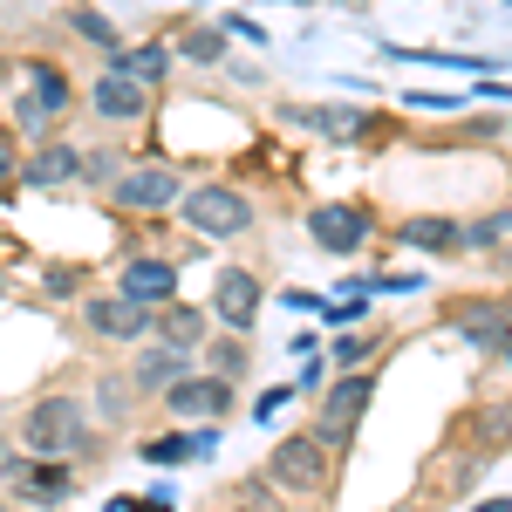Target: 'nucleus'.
Masks as SVG:
<instances>
[{
    "instance_id": "nucleus-35",
    "label": "nucleus",
    "mask_w": 512,
    "mask_h": 512,
    "mask_svg": "<svg viewBox=\"0 0 512 512\" xmlns=\"http://www.w3.org/2000/svg\"><path fill=\"white\" fill-rule=\"evenodd\" d=\"M219 28L239 41H274V35H260V21H246V14H219Z\"/></svg>"
},
{
    "instance_id": "nucleus-31",
    "label": "nucleus",
    "mask_w": 512,
    "mask_h": 512,
    "mask_svg": "<svg viewBox=\"0 0 512 512\" xmlns=\"http://www.w3.org/2000/svg\"><path fill=\"white\" fill-rule=\"evenodd\" d=\"M117 178H123L117 151H89V158H82V185H117Z\"/></svg>"
},
{
    "instance_id": "nucleus-13",
    "label": "nucleus",
    "mask_w": 512,
    "mask_h": 512,
    "mask_svg": "<svg viewBox=\"0 0 512 512\" xmlns=\"http://www.w3.org/2000/svg\"><path fill=\"white\" fill-rule=\"evenodd\" d=\"M89 110H96L103 123H137V117H151V89L130 76V69H117V62H110L103 76L89 82Z\"/></svg>"
},
{
    "instance_id": "nucleus-1",
    "label": "nucleus",
    "mask_w": 512,
    "mask_h": 512,
    "mask_svg": "<svg viewBox=\"0 0 512 512\" xmlns=\"http://www.w3.org/2000/svg\"><path fill=\"white\" fill-rule=\"evenodd\" d=\"M14 437H21L28 458H76V451H89V410L76 396H35L21 410Z\"/></svg>"
},
{
    "instance_id": "nucleus-29",
    "label": "nucleus",
    "mask_w": 512,
    "mask_h": 512,
    "mask_svg": "<svg viewBox=\"0 0 512 512\" xmlns=\"http://www.w3.org/2000/svg\"><path fill=\"white\" fill-rule=\"evenodd\" d=\"M369 301H376V294H342V301H321V321H328V328H355V321L369 315Z\"/></svg>"
},
{
    "instance_id": "nucleus-12",
    "label": "nucleus",
    "mask_w": 512,
    "mask_h": 512,
    "mask_svg": "<svg viewBox=\"0 0 512 512\" xmlns=\"http://www.w3.org/2000/svg\"><path fill=\"white\" fill-rule=\"evenodd\" d=\"M123 376H130L137 396H164L178 376H192V349H178V342H164V335H144V349H137V362H130Z\"/></svg>"
},
{
    "instance_id": "nucleus-24",
    "label": "nucleus",
    "mask_w": 512,
    "mask_h": 512,
    "mask_svg": "<svg viewBox=\"0 0 512 512\" xmlns=\"http://www.w3.org/2000/svg\"><path fill=\"white\" fill-rule=\"evenodd\" d=\"M506 239H512V212H478L465 226V253H499Z\"/></svg>"
},
{
    "instance_id": "nucleus-21",
    "label": "nucleus",
    "mask_w": 512,
    "mask_h": 512,
    "mask_svg": "<svg viewBox=\"0 0 512 512\" xmlns=\"http://www.w3.org/2000/svg\"><path fill=\"white\" fill-rule=\"evenodd\" d=\"M205 362H212V376H226L233 390L246 383V376H253V349H246V335H233V328L205 342Z\"/></svg>"
},
{
    "instance_id": "nucleus-9",
    "label": "nucleus",
    "mask_w": 512,
    "mask_h": 512,
    "mask_svg": "<svg viewBox=\"0 0 512 512\" xmlns=\"http://www.w3.org/2000/svg\"><path fill=\"white\" fill-rule=\"evenodd\" d=\"M226 410H233V383L212 376V369H205V376H178V383L164 390V417H171V424H219Z\"/></svg>"
},
{
    "instance_id": "nucleus-33",
    "label": "nucleus",
    "mask_w": 512,
    "mask_h": 512,
    "mask_svg": "<svg viewBox=\"0 0 512 512\" xmlns=\"http://www.w3.org/2000/svg\"><path fill=\"white\" fill-rule=\"evenodd\" d=\"M41 287H48V301H76L82 274H76V267H48V274H41Z\"/></svg>"
},
{
    "instance_id": "nucleus-43",
    "label": "nucleus",
    "mask_w": 512,
    "mask_h": 512,
    "mask_svg": "<svg viewBox=\"0 0 512 512\" xmlns=\"http://www.w3.org/2000/svg\"><path fill=\"white\" fill-rule=\"evenodd\" d=\"M0 512H7V499H0Z\"/></svg>"
},
{
    "instance_id": "nucleus-27",
    "label": "nucleus",
    "mask_w": 512,
    "mask_h": 512,
    "mask_svg": "<svg viewBox=\"0 0 512 512\" xmlns=\"http://www.w3.org/2000/svg\"><path fill=\"white\" fill-rule=\"evenodd\" d=\"M376 349H383V335H376V328H362V335H342V342L328 349V362H335V369H355V362H369Z\"/></svg>"
},
{
    "instance_id": "nucleus-41",
    "label": "nucleus",
    "mask_w": 512,
    "mask_h": 512,
    "mask_svg": "<svg viewBox=\"0 0 512 512\" xmlns=\"http://www.w3.org/2000/svg\"><path fill=\"white\" fill-rule=\"evenodd\" d=\"M342 7H362V0H342Z\"/></svg>"
},
{
    "instance_id": "nucleus-30",
    "label": "nucleus",
    "mask_w": 512,
    "mask_h": 512,
    "mask_svg": "<svg viewBox=\"0 0 512 512\" xmlns=\"http://www.w3.org/2000/svg\"><path fill=\"white\" fill-rule=\"evenodd\" d=\"M130 376H123V383H110V376H103V383H96V410H103V424H123V403H130Z\"/></svg>"
},
{
    "instance_id": "nucleus-2",
    "label": "nucleus",
    "mask_w": 512,
    "mask_h": 512,
    "mask_svg": "<svg viewBox=\"0 0 512 512\" xmlns=\"http://www.w3.org/2000/svg\"><path fill=\"white\" fill-rule=\"evenodd\" d=\"M369 403H376V376H369V369H342V376L321 390L315 437L328 451H349V437H355V424L369 417Z\"/></svg>"
},
{
    "instance_id": "nucleus-28",
    "label": "nucleus",
    "mask_w": 512,
    "mask_h": 512,
    "mask_svg": "<svg viewBox=\"0 0 512 512\" xmlns=\"http://www.w3.org/2000/svg\"><path fill=\"white\" fill-rule=\"evenodd\" d=\"M478 444H512V403H485L478 410V424H472Z\"/></svg>"
},
{
    "instance_id": "nucleus-37",
    "label": "nucleus",
    "mask_w": 512,
    "mask_h": 512,
    "mask_svg": "<svg viewBox=\"0 0 512 512\" xmlns=\"http://www.w3.org/2000/svg\"><path fill=\"white\" fill-rule=\"evenodd\" d=\"M280 301H287V308H301V315H321V301H328V294H301V287H294V294H280Z\"/></svg>"
},
{
    "instance_id": "nucleus-19",
    "label": "nucleus",
    "mask_w": 512,
    "mask_h": 512,
    "mask_svg": "<svg viewBox=\"0 0 512 512\" xmlns=\"http://www.w3.org/2000/svg\"><path fill=\"white\" fill-rule=\"evenodd\" d=\"M62 28H69V35L76 41H89V48H103V55H123V28L117 21H110V14H96V7H69V14H62Z\"/></svg>"
},
{
    "instance_id": "nucleus-18",
    "label": "nucleus",
    "mask_w": 512,
    "mask_h": 512,
    "mask_svg": "<svg viewBox=\"0 0 512 512\" xmlns=\"http://www.w3.org/2000/svg\"><path fill=\"white\" fill-rule=\"evenodd\" d=\"M151 335H164V342H178V349H205V335H212V315L171 294V301L158 308V321H151Z\"/></svg>"
},
{
    "instance_id": "nucleus-38",
    "label": "nucleus",
    "mask_w": 512,
    "mask_h": 512,
    "mask_svg": "<svg viewBox=\"0 0 512 512\" xmlns=\"http://www.w3.org/2000/svg\"><path fill=\"white\" fill-rule=\"evenodd\" d=\"M14 171H21V151H14V137H0V185H7Z\"/></svg>"
},
{
    "instance_id": "nucleus-36",
    "label": "nucleus",
    "mask_w": 512,
    "mask_h": 512,
    "mask_svg": "<svg viewBox=\"0 0 512 512\" xmlns=\"http://www.w3.org/2000/svg\"><path fill=\"white\" fill-rule=\"evenodd\" d=\"M212 451H219V431H212V424H198V431H192V458H212Z\"/></svg>"
},
{
    "instance_id": "nucleus-3",
    "label": "nucleus",
    "mask_w": 512,
    "mask_h": 512,
    "mask_svg": "<svg viewBox=\"0 0 512 512\" xmlns=\"http://www.w3.org/2000/svg\"><path fill=\"white\" fill-rule=\"evenodd\" d=\"M178 212H185V226H192L198 239H239L246 226H253V198L239 192V185H192V192L178 198Z\"/></svg>"
},
{
    "instance_id": "nucleus-42",
    "label": "nucleus",
    "mask_w": 512,
    "mask_h": 512,
    "mask_svg": "<svg viewBox=\"0 0 512 512\" xmlns=\"http://www.w3.org/2000/svg\"><path fill=\"white\" fill-rule=\"evenodd\" d=\"M294 7H308V0H294Z\"/></svg>"
},
{
    "instance_id": "nucleus-17",
    "label": "nucleus",
    "mask_w": 512,
    "mask_h": 512,
    "mask_svg": "<svg viewBox=\"0 0 512 512\" xmlns=\"http://www.w3.org/2000/svg\"><path fill=\"white\" fill-rule=\"evenodd\" d=\"M396 239H403L410 253H437V260L465 253V226H458V219H444V212H417V219H403Z\"/></svg>"
},
{
    "instance_id": "nucleus-4",
    "label": "nucleus",
    "mask_w": 512,
    "mask_h": 512,
    "mask_svg": "<svg viewBox=\"0 0 512 512\" xmlns=\"http://www.w3.org/2000/svg\"><path fill=\"white\" fill-rule=\"evenodd\" d=\"M260 472L274 478L280 492H321V485H328V444H321L315 431H294V437L274 444V458H267Z\"/></svg>"
},
{
    "instance_id": "nucleus-25",
    "label": "nucleus",
    "mask_w": 512,
    "mask_h": 512,
    "mask_svg": "<svg viewBox=\"0 0 512 512\" xmlns=\"http://www.w3.org/2000/svg\"><path fill=\"white\" fill-rule=\"evenodd\" d=\"M233 512H280V485L267 472L246 478V485H233Z\"/></svg>"
},
{
    "instance_id": "nucleus-14",
    "label": "nucleus",
    "mask_w": 512,
    "mask_h": 512,
    "mask_svg": "<svg viewBox=\"0 0 512 512\" xmlns=\"http://www.w3.org/2000/svg\"><path fill=\"white\" fill-rule=\"evenodd\" d=\"M117 294H130V301H144V308H164L171 294H178V260H123L117 274Z\"/></svg>"
},
{
    "instance_id": "nucleus-10",
    "label": "nucleus",
    "mask_w": 512,
    "mask_h": 512,
    "mask_svg": "<svg viewBox=\"0 0 512 512\" xmlns=\"http://www.w3.org/2000/svg\"><path fill=\"white\" fill-rule=\"evenodd\" d=\"M444 321H451L478 355H499V362H506V349H512V308L506 301H451Z\"/></svg>"
},
{
    "instance_id": "nucleus-26",
    "label": "nucleus",
    "mask_w": 512,
    "mask_h": 512,
    "mask_svg": "<svg viewBox=\"0 0 512 512\" xmlns=\"http://www.w3.org/2000/svg\"><path fill=\"white\" fill-rule=\"evenodd\" d=\"M396 62H437V69H465V76H485L492 62H478V55H444V48H390Z\"/></svg>"
},
{
    "instance_id": "nucleus-34",
    "label": "nucleus",
    "mask_w": 512,
    "mask_h": 512,
    "mask_svg": "<svg viewBox=\"0 0 512 512\" xmlns=\"http://www.w3.org/2000/svg\"><path fill=\"white\" fill-rule=\"evenodd\" d=\"M287 396H294V390H280V383H274V390H260V396H253V417H260V424H274L280 410H287Z\"/></svg>"
},
{
    "instance_id": "nucleus-20",
    "label": "nucleus",
    "mask_w": 512,
    "mask_h": 512,
    "mask_svg": "<svg viewBox=\"0 0 512 512\" xmlns=\"http://www.w3.org/2000/svg\"><path fill=\"white\" fill-rule=\"evenodd\" d=\"M28 82H35L28 96H35L48 117H62V110L76 103V82H69V69H62V62H28Z\"/></svg>"
},
{
    "instance_id": "nucleus-40",
    "label": "nucleus",
    "mask_w": 512,
    "mask_h": 512,
    "mask_svg": "<svg viewBox=\"0 0 512 512\" xmlns=\"http://www.w3.org/2000/svg\"><path fill=\"white\" fill-rule=\"evenodd\" d=\"M506 267H512V239H506Z\"/></svg>"
},
{
    "instance_id": "nucleus-8",
    "label": "nucleus",
    "mask_w": 512,
    "mask_h": 512,
    "mask_svg": "<svg viewBox=\"0 0 512 512\" xmlns=\"http://www.w3.org/2000/svg\"><path fill=\"white\" fill-rule=\"evenodd\" d=\"M280 123H301V130H315L328 144H369L383 130L369 110H349V103H280Z\"/></svg>"
},
{
    "instance_id": "nucleus-5",
    "label": "nucleus",
    "mask_w": 512,
    "mask_h": 512,
    "mask_svg": "<svg viewBox=\"0 0 512 512\" xmlns=\"http://www.w3.org/2000/svg\"><path fill=\"white\" fill-rule=\"evenodd\" d=\"M308 239H315L321 253H362L376 239V212L355 205V198H328V205L308 212Z\"/></svg>"
},
{
    "instance_id": "nucleus-11",
    "label": "nucleus",
    "mask_w": 512,
    "mask_h": 512,
    "mask_svg": "<svg viewBox=\"0 0 512 512\" xmlns=\"http://www.w3.org/2000/svg\"><path fill=\"white\" fill-rule=\"evenodd\" d=\"M178 198H185V178L171 164H137L110 185V205H123V212H171Z\"/></svg>"
},
{
    "instance_id": "nucleus-39",
    "label": "nucleus",
    "mask_w": 512,
    "mask_h": 512,
    "mask_svg": "<svg viewBox=\"0 0 512 512\" xmlns=\"http://www.w3.org/2000/svg\"><path fill=\"white\" fill-rule=\"evenodd\" d=\"M472 512H512V499H485V506H472Z\"/></svg>"
},
{
    "instance_id": "nucleus-44",
    "label": "nucleus",
    "mask_w": 512,
    "mask_h": 512,
    "mask_svg": "<svg viewBox=\"0 0 512 512\" xmlns=\"http://www.w3.org/2000/svg\"><path fill=\"white\" fill-rule=\"evenodd\" d=\"M506 362H512V349H506Z\"/></svg>"
},
{
    "instance_id": "nucleus-45",
    "label": "nucleus",
    "mask_w": 512,
    "mask_h": 512,
    "mask_svg": "<svg viewBox=\"0 0 512 512\" xmlns=\"http://www.w3.org/2000/svg\"><path fill=\"white\" fill-rule=\"evenodd\" d=\"M0 287H7V280H0Z\"/></svg>"
},
{
    "instance_id": "nucleus-15",
    "label": "nucleus",
    "mask_w": 512,
    "mask_h": 512,
    "mask_svg": "<svg viewBox=\"0 0 512 512\" xmlns=\"http://www.w3.org/2000/svg\"><path fill=\"white\" fill-rule=\"evenodd\" d=\"M7 485H14L21 499H35V506H62V499H76V472H69V458H35V465H21Z\"/></svg>"
},
{
    "instance_id": "nucleus-22",
    "label": "nucleus",
    "mask_w": 512,
    "mask_h": 512,
    "mask_svg": "<svg viewBox=\"0 0 512 512\" xmlns=\"http://www.w3.org/2000/svg\"><path fill=\"white\" fill-rule=\"evenodd\" d=\"M110 62H117V69H130L144 89H164V76H171V62H178V55H171L164 41H151V48H123V55H110Z\"/></svg>"
},
{
    "instance_id": "nucleus-7",
    "label": "nucleus",
    "mask_w": 512,
    "mask_h": 512,
    "mask_svg": "<svg viewBox=\"0 0 512 512\" xmlns=\"http://www.w3.org/2000/svg\"><path fill=\"white\" fill-rule=\"evenodd\" d=\"M205 308L219 315V328L253 335V321H260V308H267V287H260V274H253V267H219V274H212V301H205Z\"/></svg>"
},
{
    "instance_id": "nucleus-16",
    "label": "nucleus",
    "mask_w": 512,
    "mask_h": 512,
    "mask_svg": "<svg viewBox=\"0 0 512 512\" xmlns=\"http://www.w3.org/2000/svg\"><path fill=\"white\" fill-rule=\"evenodd\" d=\"M69 178H82L76 144H48V137H41L35 151H28V164H21V185H28V192H55V185H69Z\"/></svg>"
},
{
    "instance_id": "nucleus-32",
    "label": "nucleus",
    "mask_w": 512,
    "mask_h": 512,
    "mask_svg": "<svg viewBox=\"0 0 512 512\" xmlns=\"http://www.w3.org/2000/svg\"><path fill=\"white\" fill-rule=\"evenodd\" d=\"M192 458V437H151L144 444V465H185Z\"/></svg>"
},
{
    "instance_id": "nucleus-23",
    "label": "nucleus",
    "mask_w": 512,
    "mask_h": 512,
    "mask_svg": "<svg viewBox=\"0 0 512 512\" xmlns=\"http://www.w3.org/2000/svg\"><path fill=\"white\" fill-rule=\"evenodd\" d=\"M178 55H185V62H198V69L226 62V28H219V21H198V28H185V41H178Z\"/></svg>"
},
{
    "instance_id": "nucleus-6",
    "label": "nucleus",
    "mask_w": 512,
    "mask_h": 512,
    "mask_svg": "<svg viewBox=\"0 0 512 512\" xmlns=\"http://www.w3.org/2000/svg\"><path fill=\"white\" fill-rule=\"evenodd\" d=\"M82 328L96 335V342H144L151 335V321L158 308H144V301H130V294H82Z\"/></svg>"
}]
</instances>
